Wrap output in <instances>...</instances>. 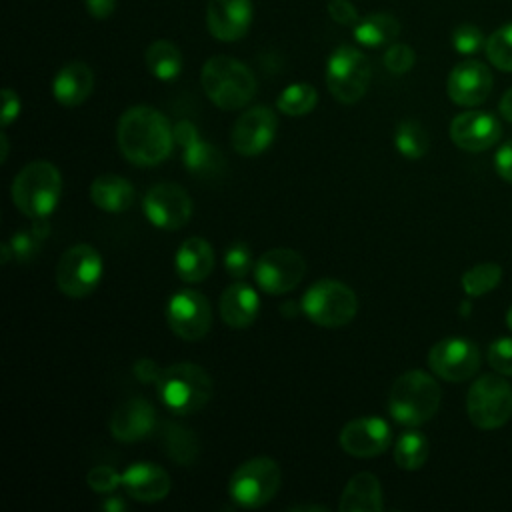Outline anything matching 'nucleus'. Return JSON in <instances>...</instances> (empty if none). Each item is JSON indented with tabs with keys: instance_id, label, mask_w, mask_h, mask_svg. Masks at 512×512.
<instances>
[{
	"instance_id": "obj_1",
	"label": "nucleus",
	"mask_w": 512,
	"mask_h": 512,
	"mask_svg": "<svg viewBox=\"0 0 512 512\" xmlns=\"http://www.w3.org/2000/svg\"><path fill=\"white\" fill-rule=\"evenodd\" d=\"M122 156L136 166H156L164 162L174 146V126L152 106L128 108L116 128Z\"/></svg>"
},
{
	"instance_id": "obj_2",
	"label": "nucleus",
	"mask_w": 512,
	"mask_h": 512,
	"mask_svg": "<svg viewBox=\"0 0 512 512\" xmlns=\"http://www.w3.org/2000/svg\"><path fill=\"white\" fill-rule=\"evenodd\" d=\"M202 88L206 96L222 110H240L256 94L252 70L232 56H212L202 66Z\"/></svg>"
},
{
	"instance_id": "obj_3",
	"label": "nucleus",
	"mask_w": 512,
	"mask_h": 512,
	"mask_svg": "<svg viewBox=\"0 0 512 512\" xmlns=\"http://www.w3.org/2000/svg\"><path fill=\"white\" fill-rule=\"evenodd\" d=\"M440 398V386L430 374L408 370L390 388L388 412L398 424L420 426L438 412Z\"/></svg>"
},
{
	"instance_id": "obj_4",
	"label": "nucleus",
	"mask_w": 512,
	"mask_h": 512,
	"mask_svg": "<svg viewBox=\"0 0 512 512\" xmlns=\"http://www.w3.org/2000/svg\"><path fill=\"white\" fill-rule=\"evenodd\" d=\"M14 206L28 218H46L60 202L62 176L48 160L26 164L10 186Z\"/></svg>"
},
{
	"instance_id": "obj_5",
	"label": "nucleus",
	"mask_w": 512,
	"mask_h": 512,
	"mask_svg": "<svg viewBox=\"0 0 512 512\" xmlns=\"http://www.w3.org/2000/svg\"><path fill=\"white\" fill-rule=\"evenodd\" d=\"M158 396L174 414H194L208 404L212 396V378L198 364L178 362L162 370Z\"/></svg>"
},
{
	"instance_id": "obj_6",
	"label": "nucleus",
	"mask_w": 512,
	"mask_h": 512,
	"mask_svg": "<svg viewBox=\"0 0 512 512\" xmlns=\"http://www.w3.org/2000/svg\"><path fill=\"white\" fill-rule=\"evenodd\" d=\"M302 312L318 326L340 328L354 320L358 298L350 286L338 280H318L302 296Z\"/></svg>"
},
{
	"instance_id": "obj_7",
	"label": "nucleus",
	"mask_w": 512,
	"mask_h": 512,
	"mask_svg": "<svg viewBox=\"0 0 512 512\" xmlns=\"http://www.w3.org/2000/svg\"><path fill=\"white\" fill-rule=\"evenodd\" d=\"M280 480V468L272 458H250L230 476L228 494L242 508H260L276 496Z\"/></svg>"
},
{
	"instance_id": "obj_8",
	"label": "nucleus",
	"mask_w": 512,
	"mask_h": 512,
	"mask_svg": "<svg viewBox=\"0 0 512 512\" xmlns=\"http://www.w3.org/2000/svg\"><path fill=\"white\" fill-rule=\"evenodd\" d=\"M470 422L482 430L504 426L512 416V386L496 374L480 376L466 396Z\"/></svg>"
},
{
	"instance_id": "obj_9",
	"label": "nucleus",
	"mask_w": 512,
	"mask_h": 512,
	"mask_svg": "<svg viewBox=\"0 0 512 512\" xmlns=\"http://www.w3.org/2000/svg\"><path fill=\"white\" fill-rule=\"evenodd\" d=\"M370 62L354 46H338L326 64V86L342 104L358 102L370 84Z\"/></svg>"
},
{
	"instance_id": "obj_10",
	"label": "nucleus",
	"mask_w": 512,
	"mask_h": 512,
	"mask_svg": "<svg viewBox=\"0 0 512 512\" xmlns=\"http://www.w3.org/2000/svg\"><path fill=\"white\" fill-rule=\"evenodd\" d=\"M102 278L100 252L90 244L70 246L58 260L56 284L70 298L88 296Z\"/></svg>"
},
{
	"instance_id": "obj_11",
	"label": "nucleus",
	"mask_w": 512,
	"mask_h": 512,
	"mask_svg": "<svg viewBox=\"0 0 512 512\" xmlns=\"http://www.w3.org/2000/svg\"><path fill=\"white\" fill-rule=\"evenodd\" d=\"M170 330L182 340H202L212 326V308L204 294L196 290H180L170 296L166 306Z\"/></svg>"
},
{
	"instance_id": "obj_12",
	"label": "nucleus",
	"mask_w": 512,
	"mask_h": 512,
	"mask_svg": "<svg viewBox=\"0 0 512 512\" xmlns=\"http://www.w3.org/2000/svg\"><path fill=\"white\" fill-rule=\"evenodd\" d=\"M430 370L448 382H464L480 368V350L466 338L448 336L428 352Z\"/></svg>"
},
{
	"instance_id": "obj_13",
	"label": "nucleus",
	"mask_w": 512,
	"mask_h": 512,
	"mask_svg": "<svg viewBox=\"0 0 512 512\" xmlns=\"http://www.w3.org/2000/svg\"><path fill=\"white\" fill-rule=\"evenodd\" d=\"M306 274L304 258L290 248H272L264 252L254 266L256 284L266 294H284L300 284Z\"/></svg>"
},
{
	"instance_id": "obj_14",
	"label": "nucleus",
	"mask_w": 512,
	"mask_h": 512,
	"mask_svg": "<svg viewBox=\"0 0 512 512\" xmlns=\"http://www.w3.org/2000/svg\"><path fill=\"white\" fill-rule=\"evenodd\" d=\"M192 198L176 182L154 184L144 196V214L156 228L178 230L192 216Z\"/></svg>"
},
{
	"instance_id": "obj_15",
	"label": "nucleus",
	"mask_w": 512,
	"mask_h": 512,
	"mask_svg": "<svg viewBox=\"0 0 512 512\" xmlns=\"http://www.w3.org/2000/svg\"><path fill=\"white\" fill-rule=\"evenodd\" d=\"M276 114L266 106H252L234 122L230 140L240 156H256L264 152L276 134Z\"/></svg>"
},
{
	"instance_id": "obj_16",
	"label": "nucleus",
	"mask_w": 512,
	"mask_h": 512,
	"mask_svg": "<svg viewBox=\"0 0 512 512\" xmlns=\"http://www.w3.org/2000/svg\"><path fill=\"white\" fill-rule=\"evenodd\" d=\"M392 440L386 420L378 416L354 418L340 430L338 442L342 450L354 458H372L382 454Z\"/></svg>"
},
{
	"instance_id": "obj_17",
	"label": "nucleus",
	"mask_w": 512,
	"mask_h": 512,
	"mask_svg": "<svg viewBox=\"0 0 512 512\" xmlns=\"http://www.w3.org/2000/svg\"><path fill=\"white\" fill-rule=\"evenodd\" d=\"M500 134L502 128L498 118L484 110L462 112L450 122L452 142L468 152L488 150L492 144L498 142Z\"/></svg>"
},
{
	"instance_id": "obj_18",
	"label": "nucleus",
	"mask_w": 512,
	"mask_h": 512,
	"mask_svg": "<svg viewBox=\"0 0 512 512\" xmlns=\"http://www.w3.org/2000/svg\"><path fill=\"white\" fill-rule=\"evenodd\" d=\"M174 140L182 148L184 166L196 176H218L224 170V158L216 146L202 140L190 120H178L174 126Z\"/></svg>"
},
{
	"instance_id": "obj_19",
	"label": "nucleus",
	"mask_w": 512,
	"mask_h": 512,
	"mask_svg": "<svg viewBox=\"0 0 512 512\" xmlns=\"http://www.w3.org/2000/svg\"><path fill=\"white\" fill-rule=\"evenodd\" d=\"M448 96L458 106H478L492 90V74L486 64L478 60L458 62L446 82Z\"/></svg>"
},
{
	"instance_id": "obj_20",
	"label": "nucleus",
	"mask_w": 512,
	"mask_h": 512,
	"mask_svg": "<svg viewBox=\"0 0 512 512\" xmlns=\"http://www.w3.org/2000/svg\"><path fill=\"white\" fill-rule=\"evenodd\" d=\"M252 22V0H208L206 26L220 42L240 40Z\"/></svg>"
},
{
	"instance_id": "obj_21",
	"label": "nucleus",
	"mask_w": 512,
	"mask_h": 512,
	"mask_svg": "<svg viewBox=\"0 0 512 512\" xmlns=\"http://www.w3.org/2000/svg\"><path fill=\"white\" fill-rule=\"evenodd\" d=\"M156 410L146 398H130L122 402L110 416V434L120 442H138L156 428Z\"/></svg>"
},
{
	"instance_id": "obj_22",
	"label": "nucleus",
	"mask_w": 512,
	"mask_h": 512,
	"mask_svg": "<svg viewBox=\"0 0 512 512\" xmlns=\"http://www.w3.org/2000/svg\"><path fill=\"white\" fill-rule=\"evenodd\" d=\"M122 488L138 502H158L170 492V476L154 462H134L122 472Z\"/></svg>"
},
{
	"instance_id": "obj_23",
	"label": "nucleus",
	"mask_w": 512,
	"mask_h": 512,
	"mask_svg": "<svg viewBox=\"0 0 512 512\" xmlns=\"http://www.w3.org/2000/svg\"><path fill=\"white\" fill-rule=\"evenodd\" d=\"M174 268L178 278L188 284H198L208 278L214 268V250L208 240L200 236L186 238L176 250Z\"/></svg>"
},
{
	"instance_id": "obj_24",
	"label": "nucleus",
	"mask_w": 512,
	"mask_h": 512,
	"mask_svg": "<svg viewBox=\"0 0 512 512\" xmlns=\"http://www.w3.org/2000/svg\"><path fill=\"white\" fill-rule=\"evenodd\" d=\"M94 88V72L84 62H68L62 66L54 78L52 92L58 104L62 106H80Z\"/></svg>"
},
{
	"instance_id": "obj_25",
	"label": "nucleus",
	"mask_w": 512,
	"mask_h": 512,
	"mask_svg": "<svg viewBox=\"0 0 512 512\" xmlns=\"http://www.w3.org/2000/svg\"><path fill=\"white\" fill-rule=\"evenodd\" d=\"M258 294L246 282L230 284L220 296V316L232 328H246L258 314Z\"/></svg>"
},
{
	"instance_id": "obj_26",
	"label": "nucleus",
	"mask_w": 512,
	"mask_h": 512,
	"mask_svg": "<svg viewBox=\"0 0 512 512\" xmlns=\"http://www.w3.org/2000/svg\"><path fill=\"white\" fill-rule=\"evenodd\" d=\"M338 508L340 512H380L384 508L380 480L372 472L354 474L340 496Z\"/></svg>"
},
{
	"instance_id": "obj_27",
	"label": "nucleus",
	"mask_w": 512,
	"mask_h": 512,
	"mask_svg": "<svg viewBox=\"0 0 512 512\" xmlns=\"http://www.w3.org/2000/svg\"><path fill=\"white\" fill-rule=\"evenodd\" d=\"M90 200L104 212H124L134 202V186L118 174H102L90 184Z\"/></svg>"
},
{
	"instance_id": "obj_28",
	"label": "nucleus",
	"mask_w": 512,
	"mask_h": 512,
	"mask_svg": "<svg viewBox=\"0 0 512 512\" xmlns=\"http://www.w3.org/2000/svg\"><path fill=\"white\" fill-rule=\"evenodd\" d=\"M354 40L368 48H380L384 44H390L400 34V22L386 12H374L364 18H360L352 26Z\"/></svg>"
},
{
	"instance_id": "obj_29",
	"label": "nucleus",
	"mask_w": 512,
	"mask_h": 512,
	"mask_svg": "<svg viewBox=\"0 0 512 512\" xmlns=\"http://www.w3.org/2000/svg\"><path fill=\"white\" fill-rule=\"evenodd\" d=\"M162 446L170 460L180 466H190L200 452V444L196 434L176 422H166L162 426Z\"/></svg>"
},
{
	"instance_id": "obj_30",
	"label": "nucleus",
	"mask_w": 512,
	"mask_h": 512,
	"mask_svg": "<svg viewBox=\"0 0 512 512\" xmlns=\"http://www.w3.org/2000/svg\"><path fill=\"white\" fill-rule=\"evenodd\" d=\"M146 66L150 74L158 80L170 82L180 76L182 70V54L176 44L170 40H154L144 54Z\"/></svg>"
},
{
	"instance_id": "obj_31",
	"label": "nucleus",
	"mask_w": 512,
	"mask_h": 512,
	"mask_svg": "<svg viewBox=\"0 0 512 512\" xmlns=\"http://www.w3.org/2000/svg\"><path fill=\"white\" fill-rule=\"evenodd\" d=\"M428 458V440L418 430H406L394 444V462L402 470H418Z\"/></svg>"
},
{
	"instance_id": "obj_32",
	"label": "nucleus",
	"mask_w": 512,
	"mask_h": 512,
	"mask_svg": "<svg viewBox=\"0 0 512 512\" xmlns=\"http://www.w3.org/2000/svg\"><path fill=\"white\" fill-rule=\"evenodd\" d=\"M316 102H318V92L312 84L294 82L278 94L276 108L288 116H304L314 110Z\"/></svg>"
},
{
	"instance_id": "obj_33",
	"label": "nucleus",
	"mask_w": 512,
	"mask_h": 512,
	"mask_svg": "<svg viewBox=\"0 0 512 512\" xmlns=\"http://www.w3.org/2000/svg\"><path fill=\"white\" fill-rule=\"evenodd\" d=\"M428 144H430L428 134H426V130L422 128L420 122H416V120H402L396 126L394 146H396V150L404 158H408V160L422 158L428 152Z\"/></svg>"
},
{
	"instance_id": "obj_34",
	"label": "nucleus",
	"mask_w": 512,
	"mask_h": 512,
	"mask_svg": "<svg viewBox=\"0 0 512 512\" xmlns=\"http://www.w3.org/2000/svg\"><path fill=\"white\" fill-rule=\"evenodd\" d=\"M502 280V268L494 262H484L468 268L462 274V288L468 296H484Z\"/></svg>"
},
{
	"instance_id": "obj_35",
	"label": "nucleus",
	"mask_w": 512,
	"mask_h": 512,
	"mask_svg": "<svg viewBox=\"0 0 512 512\" xmlns=\"http://www.w3.org/2000/svg\"><path fill=\"white\" fill-rule=\"evenodd\" d=\"M48 234H50V226L44 222V218H36L30 230H20L12 234V238L8 240L12 256L20 262L34 258Z\"/></svg>"
},
{
	"instance_id": "obj_36",
	"label": "nucleus",
	"mask_w": 512,
	"mask_h": 512,
	"mask_svg": "<svg viewBox=\"0 0 512 512\" xmlns=\"http://www.w3.org/2000/svg\"><path fill=\"white\" fill-rule=\"evenodd\" d=\"M486 56L488 60L504 72H512V22L494 30L486 40Z\"/></svg>"
},
{
	"instance_id": "obj_37",
	"label": "nucleus",
	"mask_w": 512,
	"mask_h": 512,
	"mask_svg": "<svg viewBox=\"0 0 512 512\" xmlns=\"http://www.w3.org/2000/svg\"><path fill=\"white\" fill-rule=\"evenodd\" d=\"M452 46L458 54H476L482 46H486V38L482 30L470 22H464L454 28L452 32Z\"/></svg>"
},
{
	"instance_id": "obj_38",
	"label": "nucleus",
	"mask_w": 512,
	"mask_h": 512,
	"mask_svg": "<svg viewBox=\"0 0 512 512\" xmlns=\"http://www.w3.org/2000/svg\"><path fill=\"white\" fill-rule=\"evenodd\" d=\"M252 258L246 242H232L224 252V268L232 278H244L250 272Z\"/></svg>"
},
{
	"instance_id": "obj_39",
	"label": "nucleus",
	"mask_w": 512,
	"mask_h": 512,
	"mask_svg": "<svg viewBox=\"0 0 512 512\" xmlns=\"http://www.w3.org/2000/svg\"><path fill=\"white\" fill-rule=\"evenodd\" d=\"M86 482L98 494H112L118 486H122V474H118L116 468H112V466L100 464V466L90 468Z\"/></svg>"
},
{
	"instance_id": "obj_40",
	"label": "nucleus",
	"mask_w": 512,
	"mask_h": 512,
	"mask_svg": "<svg viewBox=\"0 0 512 512\" xmlns=\"http://www.w3.org/2000/svg\"><path fill=\"white\" fill-rule=\"evenodd\" d=\"M416 62V54L408 44L396 42L392 46H388V50L384 52V66L392 72V74H406Z\"/></svg>"
},
{
	"instance_id": "obj_41",
	"label": "nucleus",
	"mask_w": 512,
	"mask_h": 512,
	"mask_svg": "<svg viewBox=\"0 0 512 512\" xmlns=\"http://www.w3.org/2000/svg\"><path fill=\"white\" fill-rule=\"evenodd\" d=\"M488 364L504 376H512V338H498L488 346Z\"/></svg>"
},
{
	"instance_id": "obj_42",
	"label": "nucleus",
	"mask_w": 512,
	"mask_h": 512,
	"mask_svg": "<svg viewBox=\"0 0 512 512\" xmlns=\"http://www.w3.org/2000/svg\"><path fill=\"white\" fill-rule=\"evenodd\" d=\"M328 14L334 22L344 24V26H354L360 20L358 10L350 0H330L328 2Z\"/></svg>"
},
{
	"instance_id": "obj_43",
	"label": "nucleus",
	"mask_w": 512,
	"mask_h": 512,
	"mask_svg": "<svg viewBox=\"0 0 512 512\" xmlns=\"http://www.w3.org/2000/svg\"><path fill=\"white\" fill-rule=\"evenodd\" d=\"M18 112H20V98L14 90L10 88H4L2 90V112H0V118H2V128L10 126V122H14L18 118Z\"/></svg>"
},
{
	"instance_id": "obj_44",
	"label": "nucleus",
	"mask_w": 512,
	"mask_h": 512,
	"mask_svg": "<svg viewBox=\"0 0 512 512\" xmlns=\"http://www.w3.org/2000/svg\"><path fill=\"white\" fill-rule=\"evenodd\" d=\"M132 372H134V376H136L140 382H144V384H158V380H160V376H162L160 366H158L154 360H150V358H140V360L132 366Z\"/></svg>"
},
{
	"instance_id": "obj_45",
	"label": "nucleus",
	"mask_w": 512,
	"mask_h": 512,
	"mask_svg": "<svg viewBox=\"0 0 512 512\" xmlns=\"http://www.w3.org/2000/svg\"><path fill=\"white\" fill-rule=\"evenodd\" d=\"M494 166H496L498 176H502L504 180L512 182V140L504 142V144L498 148L496 158H494Z\"/></svg>"
},
{
	"instance_id": "obj_46",
	"label": "nucleus",
	"mask_w": 512,
	"mask_h": 512,
	"mask_svg": "<svg viewBox=\"0 0 512 512\" xmlns=\"http://www.w3.org/2000/svg\"><path fill=\"white\" fill-rule=\"evenodd\" d=\"M116 8V0H86V10L92 18H108Z\"/></svg>"
},
{
	"instance_id": "obj_47",
	"label": "nucleus",
	"mask_w": 512,
	"mask_h": 512,
	"mask_svg": "<svg viewBox=\"0 0 512 512\" xmlns=\"http://www.w3.org/2000/svg\"><path fill=\"white\" fill-rule=\"evenodd\" d=\"M498 110H500V114H502L508 122H512V88H508V90L504 92V96L500 98Z\"/></svg>"
},
{
	"instance_id": "obj_48",
	"label": "nucleus",
	"mask_w": 512,
	"mask_h": 512,
	"mask_svg": "<svg viewBox=\"0 0 512 512\" xmlns=\"http://www.w3.org/2000/svg\"><path fill=\"white\" fill-rule=\"evenodd\" d=\"M102 506L106 512H122L126 508V502L122 500V496H106Z\"/></svg>"
},
{
	"instance_id": "obj_49",
	"label": "nucleus",
	"mask_w": 512,
	"mask_h": 512,
	"mask_svg": "<svg viewBox=\"0 0 512 512\" xmlns=\"http://www.w3.org/2000/svg\"><path fill=\"white\" fill-rule=\"evenodd\" d=\"M300 310H302V306L296 308V302H284V304L280 306V314H282V316H288V318H296Z\"/></svg>"
},
{
	"instance_id": "obj_50",
	"label": "nucleus",
	"mask_w": 512,
	"mask_h": 512,
	"mask_svg": "<svg viewBox=\"0 0 512 512\" xmlns=\"http://www.w3.org/2000/svg\"><path fill=\"white\" fill-rule=\"evenodd\" d=\"M0 142H2V156H0V162H6V156H8V138H6L4 132H2V136H0Z\"/></svg>"
},
{
	"instance_id": "obj_51",
	"label": "nucleus",
	"mask_w": 512,
	"mask_h": 512,
	"mask_svg": "<svg viewBox=\"0 0 512 512\" xmlns=\"http://www.w3.org/2000/svg\"><path fill=\"white\" fill-rule=\"evenodd\" d=\"M506 324H508V328L512 330V306H510L508 312H506Z\"/></svg>"
}]
</instances>
